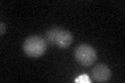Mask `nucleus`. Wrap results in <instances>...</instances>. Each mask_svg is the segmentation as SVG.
<instances>
[{"instance_id":"obj_1","label":"nucleus","mask_w":125,"mask_h":83,"mask_svg":"<svg viewBox=\"0 0 125 83\" xmlns=\"http://www.w3.org/2000/svg\"><path fill=\"white\" fill-rule=\"evenodd\" d=\"M45 37L47 42H49L52 45H56L62 49L68 48L73 41V35L70 31L61 29L58 27H53V28L47 30Z\"/></svg>"},{"instance_id":"obj_2","label":"nucleus","mask_w":125,"mask_h":83,"mask_svg":"<svg viewBox=\"0 0 125 83\" xmlns=\"http://www.w3.org/2000/svg\"><path fill=\"white\" fill-rule=\"evenodd\" d=\"M46 41L39 35L27 37L23 44V51L29 57H40L46 52Z\"/></svg>"},{"instance_id":"obj_3","label":"nucleus","mask_w":125,"mask_h":83,"mask_svg":"<svg viewBox=\"0 0 125 83\" xmlns=\"http://www.w3.org/2000/svg\"><path fill=\"white\" fill-rule=\"evenodd\" d=\"M75 59L83 66H90L95 62L97 58V53L92 46L88 44H81L76 47L74 52Z\"/></svg>"},{"instance_id":"obj_4","label":"nucleus","mask_w":125,"mask_h":83,"mask_svg":"<svg viewBox=\"0 0 125 83\" xmlns=\"http://www.w3.org/2000/svg\"><path fill=\"white\" fill-rule=\"evenodd\" d=\"M92 76L97 82H106L111 78V70L106 65L99 64L92 70Z\"/></svg>"},{"instance_id":"obj_5","label":"nucleus","mask_w":125,"mask_h":83,"mask_svg":"<svg viewBox=\"0 0 125 83\" xmlns=\"http://www.w3.org/2000/svg\"><path fill=\"white\" fill-rule=\"evenodd\" d=\"M74 81L76 83H91V79L87 74H83L80 76H78Z\"/></svg>"},{"instance_id":"obj_6","label":"nucleus","mask_w":125,"mask_h":83,"mask_svg":"<svg viewBox=\"0 0 125 83\" xmlns=\"http://www.w3.org/2000/svg\"><path fill=\"white\" fill-rule=\"evenodd\" d=\"M4 31H5V24L4 23H1V34L4 33Z\"/></svg>"}]
</instances>
